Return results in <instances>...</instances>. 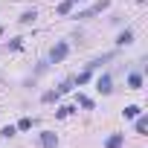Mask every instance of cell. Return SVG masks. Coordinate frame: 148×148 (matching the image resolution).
Segmentation results:
<instances>
[{
  "instance_id": "obj_4",
  "label": "cell",
  "mask_w": 148,
  "mask_h": 148,
  "mask_svg": "<svg viewBox=\"0 0 148 148\" xmlns=\"http://www.w3.org/2000/svg\"><path fill=\"white\" fill-rule=\"evenodd\" d=\"M122 142H125V134H110L108 142H105V148H119Z\"/></svg>"
},
{
  "instance_id": "obj_2",
  "label": "cell",
  "mask_w": 148,
  "mask_h": 148,
  "mask_svg": "<svg viewBox=\"0 0 148 148\" xmlns=\"http://www.w3.org/2000/svg\"><path fill=\"white\" fill-rule=\"evenodd\" d=\"M96 90H99L102 96H108V93L113 90V82H110V76H108V73H105V76H99V79H96Z\"/></svg>"
},
{
  "instance_id": "obj_12",
  "label": "cell",
  "mask_w": 148,
  "mask_h": 148,
  "mask_svg": "<svg viewBox=\"0 0 148 148\" xmlns=\"http://www.w3.org/2000/svg\"><path fill=\"white\" fill-rule=\"evenodd\" d=\"M15 131H18V128H12V125H6L3 131H0V136H3V139H9V136H15Z\"/></svg>"
},
{
  "instance_id": "obj_11",
  "label": "cell",
  "mask_w": 148,
  "mask_h": 148,
  "mask_svg": "<svg viewBox=\"0 0 148 148\" xmlns=\"http://www.w3.org/2000/svg\"><path fill=\"white\" fill-rule=\"evenodd\" d=\"M145 128H148V119L139 116V119H136V134H145Z\"/></svg>"
},
{
  "instance_id": "obj_10",
  "label": "cell",
  "mask_w": 148,
  "mask_h": 148,
  "mask_svg": "<svg viewBox=\"0 0 148 148\" xmlns=\"http://www.w3.org/2000/svg\"><path fill=\"white\" fill-rule=\"evenodd\" d=\"M29 128H32V119H29V116H23V119L18 122V131H29Z\"/></svg>"
},
{
  "instance_id": "obj_7",
  "label": "cell",
  "mask_w": 148,
  "mask_h": 148,
  "mask_svg": "<svg viewBox=\"0 0 148 148\" xmlns=\"http://www.w3.org/2000/svg\"><path fill=\"white\" fill-rule=\"evenodd\" d=\"M131 41H134V32H131V29H125V32L116 38V44H119V47H125V44H131Z\"/></svg>"
},
{
  "instance_id": "obj_5",
  "label": "cell",
  "mask_w": 148,
  "mask_h": 148,
  "mask_svg": "<svg viewBox=\"0 0 148 148\" xmlns=\"http://www.w3.org/2000/svg\"><path fill=\"white\" fill-rule=\"evenodd\" d=\"M128 87L131 90H139L142 87V76H139V73H131V76H128Z\"/></svg>"
},
{
  "instance_id": "obj_15",
  "label": "cell",
  "mask_w": 148,
  "mask_h": 148,
  "mask_svg": "<svg viewBox=\"0 0 148 148\" xmlns=\"http://www.w3.org/2000/svg\"><path fill=\"white\" fill-rule=\"evenodd\" d=\"M73 3H79V0H73Z\"/></svg>"
},
{
  "instance_id": "obj_1",
  "label": "cell",
  "mask_w": 148,
  "mask_h": 148,
  "mask_svg": "<svg viewBox=\"0 0 148 148\" xmlns=\"http://www.w3.org/2000/svg\"><path fill=\"white\" fill-rule=\"evenodd\" d=\"M67 52H70V44H67V41H58V44L49 49V61H52V64H58V61H64V58H67Z\"/></svg>"
},
{
  "instance_id": "obj_6",
  "label": "cell",
  "mask_w": 148,
  "mask_h": 148,
  "mask_svg": "<svg viewBox=\"0 0 148 148\" xmlns=\"http://www.w3.org/2000/svg\"><path fill=\"white\" fill-rule=\"evenodd\" d=\"M73 6H76L73 0H64V3H58V9H55V12H58V15H70V12H73Z\"/></svg>"
},
{
  "instance_id": "obj_9",
  "label": "cell",
  "mask_w": 148,
  "mask_h": 148,
  "mask_svg": "<svg viewBox=\"0 0 148 148\" xmlns=\"http://www.w3.org/2000/svg\"><path fill=\"white\" fill-rule=\"evenodd\" d=\"M136 113H139V108H136V105H128V108H125V119H134Z\"/></svg>"
},
{
  "instance_id": "obj_3",
  "label": "cell",
  "mask_w": 148,
  "mask_h": 148,
  "mask_svg": "<svg viewBox=\"0 0 148 148\" xmlns=\"http://www.w3.org/2000/svg\"><path fill=\"white\" fill-rule=\"evenodd\" d=\"M38 142H41L44 148H55V145H58V136H55L52 131H44V134L38 136Z\"/></svg>"
},
{
  "instance_id": "obj_13",
  "label": "cell",
  "mask_w": 148,
  "mask_h": 148,
  "mask_svg": "<svg viewBox=\"0 0 148 148\" xmlns=\"http://www.w3.org/2000/svg\"><path fill=\"white\" fill-rule=\"evenodd\" d=\"M35 18H38V15H35V9H32V12H23V18H21V23H32Z\"/></svg>"
},
{
  "instance_id": "obj_8",
  "label": "cell",
  "mask_w": 148,
  "mask_h": 148,
  "mask_svg": "<svg viewBox=\"0 0 148 148\" xmlns=\"http://www.w3.org/2000/svg\"><path fill=\"white\" fill-rule=\"evenodd\" d=\"M90 76H93V70H84L82 76L76 79V84H79V87H82V84H87V82H90Z\"/></svg>"
},
{
  "instance_id": "obj_14",
  "label": "cell",
  "mask_w": 148,
  "mask_h": 148,
  "mask_svg": "<svg viewBox=\"0 0 148 148\" xmlns=\"http://www.w3.org/2000/svg\"><path fill=\"white\" fill-rule=\"evenodd\" d=\"M79 105H82V108H93V99H87V96H79Z\"/></svg>"
}]
</instances>
